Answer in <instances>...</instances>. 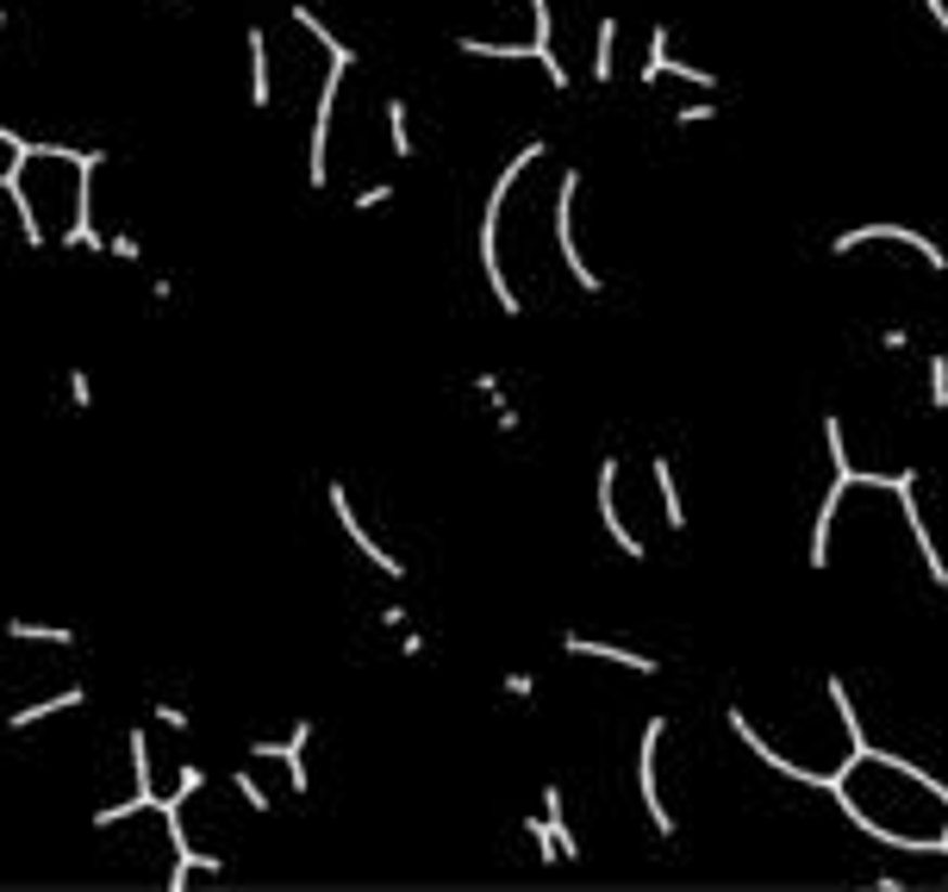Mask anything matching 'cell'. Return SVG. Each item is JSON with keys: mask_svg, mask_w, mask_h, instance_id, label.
Instances as JSON below:
<instances>
[{"mask_svg": "<svg viewBox=\"0 0 948 892\" xmlns=\"http://www.w3.org/2000/svg\"><path fill=\"white\" fill-rule=\"evenodd\" d=\"M537 156H549V144L543 138H530V144L505 163V169L494 175V188H487V206H481V231H474V250H481V275H487V288H494V300H499V313L505 319H518L524 313V300L512 294V281H505V263H499V213H505V200H512V188H518V175L537 163Z\"/></svg>", "mask_w": 948, "mask_h": 892, "instance_id": "6da1fadb", "label": "cell"}, {"mask_svg": "<svg viewBox=\"0 0 948 892\" xmlns=\"http://www.w3.org/2000/svg\"><path fill=\"white\" fill-rule=\"evenodd\" d=\"M356 63H324V88H319V106H312V138H306V188L324 194L331 188V125H337V94H344V75Z\"/></svg>", "mask_w": 948, "mask_h": 892, "instance_id": "7a4b0ae2", "label": "cell"}, {"mask_svg": "<svg viewBox=\"0 0 948 892\" xmlns=\"http://www.w3.org/2000/svg\"><path fill=\"white\" fill-rule=\"evenodd\" d=\"M574 200H580V169H562V181H555V256H562V269L574 275V288L580 294H605V275L580 256V244H574Z\"/></svg>", "mask_w": 948, "mask_h": 892, "instance_id": "3957f363", "label": "cell"}, {"mask_svg": "<svg viewBox=\"0 0 948 892\" xmlns=\"http://www.w3.org/2000/svg\"><path fill=\"white\" fill-rule=\"evenodd\" d=\"M662 743H668V718H649L643 743H637V799H643L655 837L674 843V812H668V799H662Z\"/></svg>", "mask_w": 948, "mask_h": 892, "instance_id": "277c9868", "label": "cell"}, {"mask_svg": "<svg viewBox=\"0 0 948 892\" xmlns=\"http://www.w3.org/2000/svg\"><path fill=\"white\" fill-rule=\"evenodd\" d=\"M918 487H923L918 469H898L886 494L898 499V512H905V524H911V544H918V556H923V574H930V587H936V594H948V556L936 549V531H930V519H923Z\"/></svg>", "mask_w": 948, "mask_h": 892, "instance_id": "5b68a950", "label": "cell"}, {"mask_svg": "<svg viewBox=\"0 0 948 892\" xmlns=\"http://www.w3.org/2000/svg\"><path fill=\"white\" fill-rule=\"evenodd\" d=\"M723 724H730V737H736V743H743L748 755L761 762V768L780 774V780H793V787H811V793H830V787H836V774L805 768V762H793V755H780V749H773L768 737H761V730H755V724H748L743 712H736V705H723Z\"/></svg>", "mask_w": 948, "mask_h": 892, "instance_id": "8992f818", "label": "cell"}, {"mask_svg": "<svg viewBox=\"0 0 948 892\" xmlns=\"http://www.w3.org/2000/svg\"><path fill=\"white\" fill-rule=\"evenodd\" d=\"M861 244H905V250H918V256H923V263H930L936 275H948V250L936 244V238L911 231V225H893V219L848 225V231H836V238H830V256H848V250H861Z\"/></svg>", "mask_w": 948, "mask_h": 892, "instance_id": "52a82bcc", "label": "cell"}, {"mask_svg": "<svg viewBox=\"0 0 948 892\" xmlns=\"http://www.w3.org/2000/svg\"><path fill=\"white\" fill-rule=\"evenodd\" d=\"M324 499H331V519L344 524V537L374 562V574H387V581H406V562H399V556H387V549L374 544V531L362 524V512L349 506V487H344V481H324Z\"/></svg>", "mask_w": 948, "mask_h": 892, "instance_id": "ba28073f", "label": "cell"}, {"mask_svg": "<svg viewBox=\"0 0 948 892\" xmlns=\"http://www.w3.org/2000/svg\"><path fill=\"white\" fill-rule=\"evenodd\" d=\"M456 50H462V56H487V63H537V69L549 75V88H555V94H568V88H574L568 63H562L555 50H537V44H487V38H469V31L456 38Z\"/></svg>", "mask_w": 948, "mask_h": 892, "instance_id": "9c48e42d", "label": "cell"}, {"mask_svg": "<svg viewBox=\"0 0 948 892\" xmlns=\"http://www.w3.org/2000/svg\"><path fill=\"white\" fill-rule=\"evenodd\" d=\"M599 524H605V537L624 549V562H643L649 544L630 531V519H624V499H618V456H605L599 462Z\"/></svg>", "mask_w": 948, "mask_h": 892, "instance_id": "30bf717a", "label": "cell"}, {"mask_svg": "<svg viewBox=\"0 0 948 892\" xmlns=\"http://www.w3.org/2000/svg\"><path fill=\"white\" fill-rule=\"evenodd\" d=\"M662 75H674V81H687V88H699V94H718V75H712V69H699V63H687V56H674V44H668V25H655V31H649L643 88H655Z\"/></svg>", "mask_w": 948, "mask_h": 892, "instance_id": "8fae6325", "label": "cell"}, {"mask_svg": "<svg viewBox=\"0 0 948 892\" xmlns=\"http://www.w3.org/2000/svg\"><path fill=\"white\" fill-rule=\"evenodd\" d=\"M306 743H312V718H299L287 743H269V737H256V743H249V755H256V762H281V768H287V787H294V793H312Z\"/></svg>", "mask_w": 948, "mask_h": 892, "instance_id": "7c38bea8", "label": "cell"}, {"mask_svg": "<svg viewBox=\"0 0 948 892\" xmlns=\"http://www.w3.org/2000/svg\"><path fill=\"white\" fill-rule=\"evenodd\" d=\"M562 655H587V662H612V668H630V674H662L655 655H637V649H618V643H599V637H562Z\"/></svg>", "mask_w": 948, "mask_h": 892, "instance_id": "4fadbf2b", "label": "cell"}, {"mask_svg": "<svg viewBox=\"0 0 948 892\" xmlns=\"http://www.w3.org/2000/svg\"><path fill=\"white\" fill-rule=\"evenodd\" d=\"M75 705H88V687H81V680H75V687H56V693L38 699V705H20V712H7V730H31V724L63 718V712H75Z\"/></svg>", "mask_w": 948, "mask_h": 892, "instance_id": "5bb4252c", "label": "cell"}, {"mask_svg": "<svg viewBox=\"0 0 948 892\" xmlns=\"http://www.w3.org/2000/svg\"><path fill=\"white\" fill-rule=\"evenodd\" d=\"M649 474H655V494H662V524L674 537L687 531V506H680V481H674V456H649Z\"/></svg>", "mask_w": 948, "mask_h": 892, "instance_id": "9a60e30c", "label": "cell"}, {"mask_svg": "<svg viewBox=\"0 0 948 892\" xmlns=\"http://www.w3.org/2000/svg\"><path fill=\"white\" fill-rule=\"evenodd\" d=\"M244 50H249V100H256V106H269V31H262V25H249V31H244Z\"/></svg>", "mask_w": 948, "mask_h": 892, "instance_id": "2e32d148", "label": "cell"}, {"mask_svg": "<svg viewBox=\"0 0 948 892\" xmlns=\"http://www.w3.org/2000/svg\"><path fill=\"white\" fill-rule=\"evenodd\" d=\"M125 755H131V793L144 799L150 812H156V793H150V737L138 730V724L125 730Z\"/></svg>", "mask_w": 948, "mask_h": 892, "instance_id": "e0dca14e", "label": "cell"}, {"mask_svg": "<svg viewBox=\"0 0 948 892\" xmlns=\"http://www.w3.org/2000/svg\"><path fill=\"white\" fill-rule=\"evenodd\" d=\"M294 25H306V31H312V38H319L324 63H356V50H349L344 38H337V31H331V25H324L319 13H312V7H294Z\"/></svg>", "mask_w": 948, "mask_h": 892, "instance_id": "ac0fdd59", "label": "cell"}, {"mask_svg": "<svg viewBox=\"0 0 948 892\" xmlns=\"http://www.w3.org/2000/svg\"><path fill=\"white\" fill-rule=\"evenodd\" d=\"M7 637H13V643H44V649L75 643V630H63V624H31V619H7Z\"/></svg>", "mask_w": 948, "mask_h": 892, "instance_id": "d6986e66", "label": "cell"}, {"mask_svg": "<svg viewBox=\"0 0 948 892\" xmlns=\"http://www.w3.org/2000/svg\"><path fill=\"white\" fill-rule=\"evenodd\" d=\"M618 75V20H599V31H593V81L605 88Z\"/></svg>", "mask_w": 948, "mask_h": 892, "instance_id": "ffe728a7", "label": "cell"}, {"mask_svg": "<svg viewBox=\"0 0 948 892\" xmlns=\"http://www.w3.org/2000/svg\"><path fill=\"white\" fill-rule=\"evenodd\" d=\"M381 113H387V144H394V156H412V106L406 100H387Z\"/></svg>", "mask_w": 948, "mask_h": 892, "instance_id": "44dd1931", "label": "cell"}, {"mask_svg": "<svg viewBox=\"0 0 948 892\" xmlns=\"http://www.w3.org/2000/svg\"><path fill=\"white\" fill-rule=\"evenodd\" d=\"M524 837H530V849H537V862H562V843H555V824L537 812V818H524Z\"/></svg>", "mask_w": 948, "mask_h": 892, "instance_id": "7402d4cb", "label": "cell"}, {"mask_svg": "<svg viewBox=\"0 0 948 892\" xmlns=\"http://www.w3.org/2000/svg\"><path fill=\"white\" fill-rule=\"evenodd\" d=\"M231 793L244 799L249 812H274V799H269V787H262V780H256V774H249V768H238V774H231Z\"/></svg>", "mask_w": 948, "mask_h": 892, "instance_id": "603a6c76", "label": "cell"}, {"mask_svg": "<svg viewBox=\"0 0 948 892\" xmlns=\"http://www.w3.org/2000/svg\"><path fill=\"white\" fill-rule=\"evenodd\" d=\"M923 374H930V412H948V356H923Z\"/></svg>", "mask_w": 948, "mask_h": 892, "instance_id": "cb8c5ba5", "label": "cell"}, {"mask_svg": "<svg viewBox=\"0 0 948 892\" xmlns=\"http://www.w3.org/2000/svg\"><path fill=\"white\" fill-rule=\"evenodd\" d=\"M63 394H69V412H88V406H94V374H88V369H69Z\"/></svg>", "mask_w": 948, "mask_h": 892, "instance_id": "d4e9b609", "label": "cell"}, {"mask_svg": "<svg viewBox=\"0 0 948 892\" xmlns=\"http://www.w3.org/2000/svg\"><path fill=\"white\" fill-rule=\"evenodd\" d=\"M530 7V44L549 50V31H555V13H549V0H524Z\"/></svg>", "mask_w": 948, "mask_h": 892, "instance_id": "484cf974", "label": "cell"}, {"mask_svg": "<svg viewBox=\"0 0 948 892\" xmlns=\"http://www.w3.org/2000/svg\"><path fill=\"white\" fill-rule=\"evenodd\" d=\"M723 106L718 100H693V106H674V125H705V119H718Z\"/></svg>", "mask_w": 948, "mask_h": 892, "instance_id": "4316f807", "label": "cell"}, {"mask_svg": "<svg viewBox=\"0 0 948 892\" xmlns=\"http://www.w3.org/2000/svg\"><path fill=\"white\" fill-rule=\"evenodd\" d=\"M387 200H394V181H374V188H362V194L349 200V206H356V213H381Z\"/></svg>", "mask_w": 948, "mask_h": 892, "instance_id": "83f0119b", "label": "cell"}, {"mask_svg": "<svg viewBox=\"0 0 948 892\" xmlns=\"http://www.w3.org/2000/svg\"><path fill=\"white\" fill-rule=\"evenodd\" d=\"M474 394H481V399H487V406L499 412V406H505V381H499L494 369H481V374H474Z\"/></svg>", "mask_w": 948, "mask_h": 892, "instance_id": "f1b7e54d", "label": "cell"}, {"mask_svg": "<svg viewBox=\"0 0 948 892\" xmlns=\"http://www.w3.org/2000/svg\"><path fill=\"white\" fill-rule=\"evenodd\" d=\"M530 693H537V674H530V668L505 674V699H524V705H530Z\"/></svg>", "mask_w": 948, "mask_h": 892, "instance_id": "f546056e", "label": "cell"}, {"mask_svg": "<svg viewBox=\"0 0 948 892\" xmlns=\"http://www.w3.org/2000/svg\"><path fill=\"white\" fill-rule=\"evenodd\" d=\"M106 256H119V263H138V256H144V244H138L131 231H119V238H106Z\"/></svg>", "mask_w": 948, "mask_h": 892, "instance_id": "4dcf8cb0", "label": "cell"}, {"mask_svg": "<svg viewBox=\"0 0 948 892\" xmlns=\"http://www.w3.org/2000/svg\"><path fill=\"white\" fill-rule=\"evenodd\" d=\"M911 344H918V337H911L905 324H893V331H880V349H886V356H905Z\"/></svg>", "mask_w": 948, "mask_h": 892, "instance_id": "1f68e13d", "label": "cell"}, {"mask_svg": "<svg viewBox=\"0 0 948 892\" xmlns=\"http://www.w3.org/2000/svg\"><path fill=\"white\" fill-rule=\"evenodd\" d=\"M175 787H181V793L194 799L200 787H206V768H200V762H181V774H175Z\"/></svg>", "mask_w": 948, "mask_h": 892, "instance_id": "d6a6232c", "label": "cell"}, {"mask_svg": "<svg viewBox=\"0 0 948 892\" xmlns=\"http://www.w3.org/2000/svg\"><path fill=\"white\" fill-rule=\"evenodd\" d=\"M494 424H499V431H505V437H518V431H524V412H518V406H512V399H505V406H499V412H494Z\"/></svg>", "mask_w": 948, "mask_h": 892, "instance_id": "836d02e7", "label": "cell"}, {"mask_svg": "<svg viewBox=\"0 0 948 892\" xmlns=\"http://www.w3.org/2000/svg\"><path fill=\"white\" fill-rule=\"evenodd\" d=\"M156 724H169V730H188V724H194V718H188L181 705H156Z\"/></svg>", "mask_w": 948, "mask_h": 892, "instance_id": "e575fe53", "label": "cell"}, {"mask_svg": "<svg viewBox=\"0 0 948 892\" xmlns=\"http://www.w3.org/2000/svg\"><path fill=\"white\" fill-rule=\"evenodd\" d=\"M399 655H412V662H424V630H406V637H399Z\"/></svg>", "mask_w": 948, "mask_h": 892, "instance_id": "d590c367", "label": "cell"}, {"mask_svg": "<svg viewBox=\"0 0 948 892\" xmlns=\"http://www.w3.org/2000/svg\"><path fill=\"white\" fill-rule=\"evenodd\" d=\"M923 13H930V20H936V31L948 38V0H923Z\"/></svg>", "mask_w": 948, "mask_h": 892, "instance_id": "8d00e7d4", "label": "cell"}, {"mask_svg": "<svg viewBox=\"0 0 948 892\" xmlns=\"http://www.w3.org/2000/svg\"><path fill=\"white\" fill-rule=\"evenodd\" d=\"M381 624L387 630H406V606H381Z\"/></svg>", "mask_w": 948, "mask_h": 892, "instance_id": "74e56055", "label": "cell"}, {"mask_svg": "<svg viewBox=\"0 0 948 892\" xmlns=\"http://www.w3.org/2000/svg\"><path fill=\"white\" fill-rule=\"evenodd\" d=\"M163 7H175V13H181V7H188V0H163Z\"/></svg>", "mask_w": 948, "mask_h": 892, "instance_id": "f35d334b", "label": "cell"}, {"mask_svg": "<svg viewBox=\"0 0 948 892\" xmlns=\"http://www.w3.org/2000/svg\"><path fill=\"white\" fill-rule=\"evenodd\" d=\"M0 38H7V7H0Z\"/></svg>", "mask_w": 948, "mask_h": 892, "instance_id": "ab89813d", "label": "cell"}, {"mask_svg": "<svg viewBox=\"0 0 948 892\" xmlns=\"http://www.w3.org/2000/svg\"><path fill=\"white\" fill-rule=\"evenodd\" d=\"M0 194H7V169H0Z\"/></svg>", "mask_w": 948, "mask_h": 892, "instance_id": "60d3db41", "label": "cell"}]
</instances>
